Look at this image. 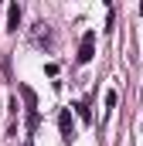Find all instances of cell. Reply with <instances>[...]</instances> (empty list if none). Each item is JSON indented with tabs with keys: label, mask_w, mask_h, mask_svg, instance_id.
Wrapping results in <instances>:
<instances>
[{
	"label": "cell",
	"mask_w": 143,
	"mask_h": 146,
	"mask_svg": "<svg viewBox=\"0 0 143 146\" xmlns=\"http://www.w3.org/2000/svg\"><path fill=\"white\" fill-rule=\"evenodd\" d=\"M140 14H143V3H140Z\"/></svg>",
	"instance_id": "cell-8"
},
{
	"label": "cell",
	"mask_w": 143,
	"mask_h": 146,
	"mask_svg": "<svg viewBox=\"0 0 143 146\" xmlns=\"http://www.w3.org/2000/svg\"><path fill=\"white\" fill-rule=\"evenodd\" d=\"M21 95H24V102H27V109H37V95L31 85H21Z\"/></svg>",
	"instance_id": "cell-4"
},
{
	"label": "cell",
	"mask_w": 143,
	"mask_h": 146,
	"mask_svg": "<svg viewBox=\"0 0 143 146\" xmlns=\"http://www.w3.org/2000/svg\"><path fill=\"white\" fill-rule=\"evenodd\" d=\"M75 109H78V115H82L85 122H92V109H89V102H78Z\"/></svg>",
	"instance_id": "cell-5"
},
{
	"label": "cell",
	"mask_w": 143,
	"mask_h": 146,
	"mask_svg": "<svg viewBox=\"0 0 143 146\" xmlns=\"http://www.w3.org/2000/svg\"><path fill=\"white\" fill-rule=\"evenodd\" d=\"M17 24H21V7L10 3L7 7V31H17Z\"/></svg>",
	"instance_id": "cell-3"
},
{
	"label": "cell",
	"mask_w": 143,
	"mask_h": 146,
	"mask_svg": "<svg viewBox=\"0 0 143 146\" xmlns=\"http://www.w3.org/2000/svg\"><path fill=\"white\" fill-rule=\"evenodd\" d=\"M58 129H61V136H65V139H72V112H68V109L58 112Z\"/></svg>",
	"instance_id": "cell-2"
},
{
	"label": "cell",
	"mask_w": 143,
	"mask_h": 146,
	"mask_svg": "<svg viewBox=\"0 0 143 146\" xmlns=\"http://www.w3.org/2000/svg\"><path fill=\"white\" fill-rule=\"evenodd\" d=\"M96 54V31H85L82 34V44H78V65H89Z\"/></svg>",
	"instance_id": "cell-1"
},
{
	"label": "cell",
	"mask_w": 143,
	"mask_h": 146,
	"mask_svg": "<svg viewBox=\"0 0 143 146\" xmlns=\"http://www.w3.org/2000/svg\"><path fill=\"white\" fill-rule=\"evenodd\" d=\"M37 122H41L37 119V109H27V129H37Z\"/></svg>",
	"instance_id": "cell-6"
},
{
	"label": "cell",
	"mask_w": 143,
	"mask_h": 146,
	"mask_svg": "<svg viewBox=\"0 0 143 146\" xmlns=\"http://www.w3.org/2000/svg\"><path fill=\"white\" fill-rule=\"evenodd\" d=\"M116 102H119V95H116V92H106V106H109V109H112Z\"/></svg>",
	"instance_id": "cell-7"
}]
</instances>
